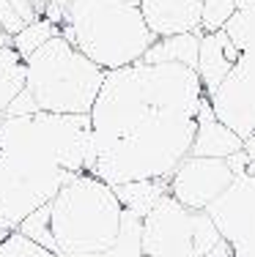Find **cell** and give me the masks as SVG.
<instances>
[{
  "mask_svg": "<svg viewBox=\"0 0 255 257\" xmlns=\"http://www.w3.org/2000/svg\"><path fill=\"white\" fill-rule=\"evenodd\" d=\"M203 85L192 66L135 60L110 69L91 107L94 159L88 173L118 186L170 178L190 154Z\"/></svg>",
  "mask_w": 255,
  "mask_h": 257,
  "instance_id": "1",
  "label": "cell"
},
{
  "mask_svg": "<svg viewBox=\"0 0 255 257\" xmlns=\"http://www.w3.org/2000/svg\"><path fill=\"white\" fill-rule=\"evenodd\" d=\"M91 115L28 112L0 118V227L14 230L91 167Z\"/></svg>",
  "mask_w": 255,
  "mask_h": 257,
  "instance_id": "2",
  "label": "cell"
},
{
  "mask_svg": "<svg viewBox=\"0 0 255 257\" xmlns=\"http://www.w3.org/2000/svg\"><path fill=\"white\" fill-rule=\"evenodd\" d=\"M105 74L99 63L85 58L58 33L25 58V88L9 104L6 115L91 112Z\"/></svg>",
  "mask_w": 255,
  "mask_h": 257,
  "instance_id": "3",
  "label": "cell"
},
{
  "mask_svg": "<svg viewBox=\"0 0 255 257\" xmlns=\"http://www.w3.org/2000/svg\"><path fill=\"white\" fill-rule=\"evenodd\" d=\"M50 211V243L55 254H96L115 243L121 230L124 205L113 186L91 175L77 173L47 203Z\"/></svg>",
  "mask_w": 255,
  "mask_h": 257,
  "instance_id": "4",
  "label": "cell"
},
{
  "mask_svg": "<svg viewBox=\"0 0 255 257\" xmlns=\"http://www.w3.org/2000/svg\"><path fill=\"white\" fill-rule=\"evenodd\" d=\"M60 36L105 71L140 60L156 39L129 0H69Z\"/></svg>",
  "mask_w": 255,
  "mask_h": 257,
  "instance_id": "5",
  "label": "cell"
},
{
  "mask_svg": "<svg viewBox=\"0 0 255 257\" xmlns=\"http://www.w3.org/2000/svg\"><path fill=\"white\" fill-rule=\"evenodd\" d=\"M220 238L206 208H190L170 192L143 216V254L151 257H200Z\"/></svg>",
  "mask_w": 255,
  "mask_h": 257,
  "instance_id": "6",
  "label": "cell"
},
{
  "mask_svg": "<svg viewBox=\"0 0 255 257\" xmlns=\"http://www.w3.org/2000/svg\"><path fill=\"white\" fill-rule=\"evenodd\" d=\"M233 178L236 175L225 159L187 154L179 162V167L170 173L167 189L179 203L190 208H209L230 186Z\"/></svg>",
  "mask_w": 255,
  "mask_h": 257,
  "instance_id": "7",
  "label": "cell"
},
{
  "mask_svg": "<svg viewBox=\"0 0 255 257\" xmlns=\"http://www.w3.org/2000/svg\"><path fill=\"white\" fill-rule=\"evenodd\" d=\"M137 9H140L145 25L156 39L200 30L203 0H140Z\"/></svg>",
  "mask_w": 255,
  "mask_h": 257,
  "instance_id": "8",
  "label": "cell"
},
{
  "mask_svg": "<svg viewBox=\"0 0 255 257\" xmlns=\"http://www.w3.org/2000/svg\"><path fill=\"white\" fill-rule=\"evenodd\" d=\"M239 50L236 44L228 39L225 30H211V33H200V44H198V63L195 71L203 85V93L211 96L217 90V85L228 77V71L233 69V63L239 60Z\"/></svg>",
  "mask_w": 255,
  "mask_h": 257,
  "instance_id": "9",
  "label": "cell"
},
{
  "mask_svg": "<svg viewBox=\"0 0 255 257\" xmlns=\"http://www.w3.org/2000/svg\"><path fill=\"white\" fill-rule=\"evenodd\" d=\"M241 145H244V140L217 118L214 109H211L209 96H203L200 107H198V115H195V137H192L190 154L225 159L230 154H236V151H241Z\"/></svg>",
  "mask_w": 255,
  "mask_h": 257,
  "instance_id": "10",
  "label": "cell"
},
{
  "mask_svg": "<svg viewBox=\"0 0 255 257\" xmlns=\"http://www.w3.org/2000/svg\"><path fill=\"white\" fill-rule=\"evenodd\" d=\"M203 30H190V33H176V36H159L151 41V47L143 52L145 63H184L195 69L198 63V44Z\"/></svg>",
  "mask_w": 255,
  "mask_h": 257,
  "instance_id": "11",
  "label": "cell"
},
{
  "mask_svg": "<svg viewBox=\"0 0 255 257\" xmlns=\"http://www.w3.org/2000/svg\"><path fill=\"white\" fill-rule=\"evenodd\" d=\"M113 192L126 211H132L135 216L143 219L170 189H167V178H143V181L118 183V186H113Z\"/></svg>",
  "mask_w": 255,
  "mask_h": 257,
  "instance_id": "12",
  "label": "cell"
},
{
  "mask_svg": "<svg viewBox=\"0 0 255 257\" xmlns=\"http://www.w3.org/2000/svg\"><path fill=\"white\" fill-rule=\"evenodd\" d=\"M25 88V60L11 44L0 50V115H6L9 104Z\"/></svg>",
  "mask_w": 255,
  "mask_h": 257,
  "instance_id": "13",
  "label": "cell"
},
{
  "mask_svg": "<svg viewBox=\"0 0 255 257\" xmlns=\"http://www.w3.org/2000/svg\"><path fill=\"white\" fill-rule=\"evenodd\" d=\"M58 33H60V25H55V22L47 20V17H39V20H33L30 25L22 28L20 33L9 36V44L14 47L22 60H25L28 55H33L44 41H50L52 36H58Z\"/></svg>",
  "mask_w": 255,
  "mask_h": 257,
  "instance_id": "14",
  "label": "cell"
},
{
  "mask_svg": "<svg viewBox=\"0 0 255 257\" xmlns=\"http://www.w3.org/2000/svg\"><path fill=\"white\" fill-rule=\"evenodd\" d=\"M41 17V9L36 0H0V28L6 36L20 33L25 25Z\"/></svg>",
  "mask_w": 255,
  "mask_h": 257,
  "instance_id": "15",
  "label": "cell"
},
{
  "mask_svg": "<svg viewBox=\"0 0 255 257\" xmlns=\"http://www.w3.org/2000/svg\"><path fill=\"white\" fill-rule=\"evenodd\" d=\"M222 30L228 33V39L236 44V50L244 52L255 47V11L252 9H236L230 14V20L222 25Z\"/></svg>",
  "mask_w": 255,
  "mask_h": 257,
  "instance_id": "16",
  "label": "cell"
},
{
  "mask_svg": "<svg viewBox=\"0 0 255 257\" xmlns=\"http://www.w3.org/2000/svg\"><path fill=\"white\" fill-rule=\"evenodd\" d=\"M0 257H60V254H55L52 249L41 246L36 241H30L20 230H11L0 241Z\"/></svg>",
  "mask_w": 255,
  "mask_h": 257,
  "instance_id": "17",
  "label": "cell"
},
{
  "mask_svg": "<svg viewBox=\"0 0 255 257\" xmlns=\"http://www.w3.org/2000/svg\"><path fill=\"white\" fill-rule=\"evenodd\" d=\"M233 11H236V0H203V9H200V30L203 33L220 30L230 20Z\"/></svg>",
  "mask_w": 255,
  "mask_h": 257,
  "instance_id": "18",
  "label": "cell"
},
{
  "mask_svg": "<svg viewBox=\"0 0 255 257\" xmlns=\"http://www.w3.org/2000/svg\"><path fill=\"white\" fill-rule=\"evenodd\" d=\"M225 162H228V167L233 170V175H239V173H244V167H247V154H244V148L241 151H236V154H230V156H225Z\"/></svg>",
  "mask_w": 255,
  "mask_h": 257,
  "instance_id": "19",
  "label": "cell"
},
{
  "mask_svg": "<svg viewBox=\"0 0 255 257\" xmlns=\"http://www.w3.org/2000/svg\"><path fill=\"white\" fill-rule=\"evenodd\" d=\"M200 257H233V246H230L225 238H220V243H217L214 249H209V252L200 254Z\"/></svg>",
  "mask_w": 255,
  "mask_h": 257,
  "instance_id": "20",
  "label": "cell"
},
{
  "mask_svg": "<svg viewBox=\"0 0 255 257\" xmlns=\"http://www.w3.org/2000/svg\"><path fill=\"white\" fill-rule=\"evenodd\" d=\"M241 148H244L247 159L252 162V159H255V132H252V134H247V137H244V145H241Z\"/></svg>",
  "mask_w": 255,
  "mask_h": 257,
  "instance_id": "21",
  "label": "cell"
},
{
  "mask_svg": "<svg viewBox=\"0 0 255 257\" xmlns=\"http://www.w3.org/2000/svg\"><path fill=\"white\" fill-rule=\"evenodd\" d=\"M236 9H252L255 11V0H236Z\"/></svg>",
  "mask_w": 255,
  "mask_h": 257,
  "instance_id": "22",
  "label": "cell"
},
{
  "mask_svg": "<svg viewBox=\"0 0 255 257\" xmlns=\"http://www.w3.org/2000/svg\"><path fill=\"white\" fill-rule=\"evenodd\" d=\"M6 44H9V36H6V30H3V28H0V50H3Z\"/></svg>",
  "mask_w": 255,
  "mask_h": 257,
  "instance_id": "23",
  "label": "cell"
},
{
  "mask_svg": "<svg viewBox=\"0 0 255 257\" xmlns=\"http://www.w3.org/2000/svg\"><path fill=\"white\" fill-rule=\"evenodd\" d=\"M9 232H11V230H6V227H0V241H3V238H6V235H9Z\"/></svg>",
  "mask_w": 255,
  "mask_h": 257,
  "instance_id": "24",
  "label": "cell"
},
{
  "mask_svg": "<svg viewBox=\"0 0 255 257\" xmlns=\"http://www.w3.org/2000/svg\"><path fill=\"white\" fill-rule=\"evenodd\" d=\"M129 3H135V6H137V3H140V0H129Z\"/></svg>",
  "mask_w": 255,
  "mask_h": 257,
  "instance_id": "25",
  "label": "cell"
},
{
  "mask_svg": "<svg viewBox=\"0 0 255 257\" xmlns=\"http://www.w3.org/2000/svg\"><path fill=\"white\" fill-rule=\"evenodd\" d=\"M140 257H151V254H140Z\"/></svg>",
  "mask_w": 255,
  "mask_h": 257,
  "instance_id": "26",
  "label": "cell"
}]
</instances>
